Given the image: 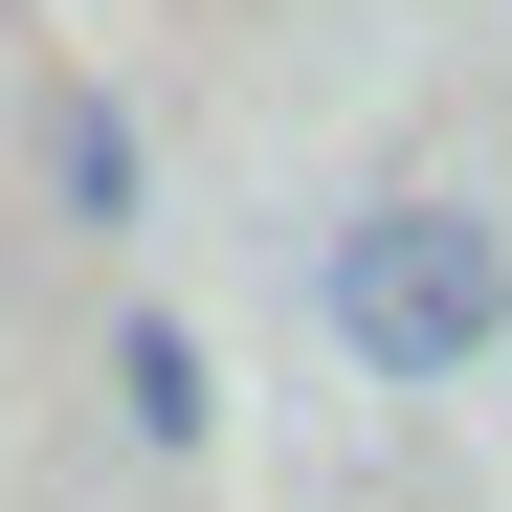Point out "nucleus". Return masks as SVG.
<instances>
[{
    "label": "nucleus",
    "mask_w": 512,
    "mask_h": 512,
    "mask_svg": "<svg viewBox=\"0 0 512 512\" xmlns=\"http://www.w3.org/2000/svg\"><path fill=\"white\" fill-rule=\"evenodd\" d=\"M112 423H134V446H201V423H223V379H201V334H179V312H134V334H112Z\"/></svg>",
    "instance_id": "2"
},
{
    "label": "nucleus",
    "mask_w": 512,
    "mask_h": 512,
    "mask_svg": "<svg viewBox=\"0 0 512 512\" xmlns=\"http://www.w3.org/2000/svg\"><path fill=\"white\" fill-rule=\"evenodd\" d=\"M45 179H67V223H134V201H156V156H134L112 90H67V112H45Z\"/></svg>",
    "instance_id": "3"
},
{
    "label": "nucleus",
    "mask_w": 512,
    "mask_h": 512,
    "mask_svg": "<svg viewBox=\"0 0 512 512\" xmlns=\"http://www.w3.org/2000/svg\"><path fill=\"white\" fill-rule=\"evenodd\" d=\"M512 334V245L468 201H357L334 223V357L357 379H468Z\"/></svg>",
    "instance_id": "1"
}]
</instances>
